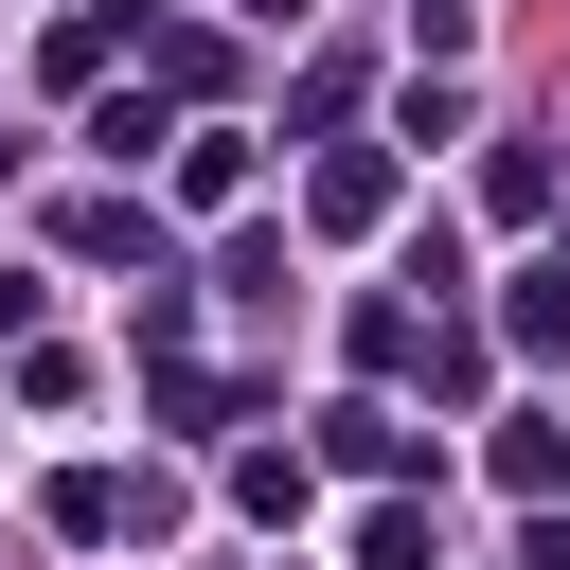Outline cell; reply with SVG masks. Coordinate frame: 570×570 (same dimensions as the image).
<instances>
[{
  "label": "cell",
  "instance_id": "2",
  "mask_svg": "<svg viewBox=\"0 0 570 570\" xmlns=\"http://www.w3.org/2000/svg\"><path fill=\"white\" fill-rule=\"evenodd\" d=\"M499 463H517V481H570V428H517Z\"/></svg>",
  "mask_w": 570,
  "mask_h": 570
},
{
  "label": "cell",
  "instance_id": "3",
  "mask_svg": "<svg viewBox=\"0 0 570 570\" xmlns=\"http://www.w3.org/2000/svg\"><path fill=\"white\" fill-rule=\"evenodd\" d=\"M249 18H303V0H249Z\"/></svg>",
  "mask_w": 570,
  "mask_h": 570
},
{
  "label": "cell",
  "instance_id": "1",
  "mask_svg": "<svg viewBox=\"0 0 570 570\" xmlns=\"http://www.w3.org/2000/svg\"><path fill=\"white\" fill-rule=\"evenodd\" d=\"M517 338H534V356H570V267H534V285H517Z\"/></svg>",
  "mask_w": 570,
  "mask_h": 570
}]
</instances>
